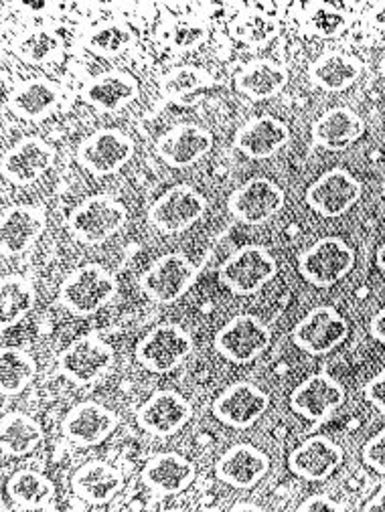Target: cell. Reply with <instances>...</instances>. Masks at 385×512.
<instances>
[{
    "instance_id": "cell-1",
    "label": "cell",
    "mask_w": 385,
    "mask_h": 512,
    "mask_svg": "<svg viewBox=\"0 0 385 512\" xmlns=\"http://www.w3.org/2000/svg\"><path fill=\"white\" fill-rule=\"evenodd\" d=\"M116 278L100 264L73 270L59 288V304L73 316H92L116 296Z\"/></svg>"
},
{
    "instance_id": "cell-2",
    "label": "cell",
    "mask_w": 385,
    "mask_h": 512,
    "mask_svg": "<svg viewBox=\"0 0 385 512\" xmlns=\"http://www.w3.org/2000/svg\"><path fill=\"white\" fill-rule=\"evenodd\" d=\"M278 274L274 255L262 245H244L234 251L219 268V282L236 296L260 292Z\"/></svg>"
},
{
    "instance_id": "cell-3",
    "label": "cell",
    "mask_w": 385,
    "mask_h": 512,
    "mask_svg": "<svg viewBox=\"0 0 385 512\" xmlns=\"http://www.w3.org/2000/svg\"><path fill=\"white\" fill-rule=\"evenodd\" d=\"M355 268V251L341 237H323L298 255V274L317 288H331Z\"/></svg>"
},
{
    "instance_id": "cell-4",
    "label": "cell",
    "mask_w": 385,
    "mask_h": 512,
    "mask_svg": "<svg viewBox=\"0 0 385 512\" xmlns=\"http://www.w3.org/2000/svg\"><path fill=\"white\" fill-rule=\"evenodd\" d=\"M126 221L128 211L120 201L108 195H94L71 211L67 225L80 243L100 245L120 233Z\"/></svg>"
},
{
    "instance_id": "cell-5",
    "label": "cell",
    "mask_w": 385,
    "mask_h": 512,
    "mask_svg": "<svg viewBox=\"0 0 385 512\" xmlns=\"http://www.w3.org/2000/svg\"><path fill=\"white\" fill-rule=\"evenodd\" d=\"M272 343L270 328L254 314H240L223 324L215 338V351L229 363L248 365L262 357Z\"/></svg>"
},
{
    "instance_id": "cell-6",
    "label": "cell",
    "mask_w": 385,
    "mask_h": 512,
    "mask_svg": "<svg viewBox=\"0 0 385 512\" xmlns=\"http://www.w3.org/2000/svg\"><path fill=\"white\" fill-rule=\"evenodd\" d=\"M193 353V338L179 324L154 326L136 345V361L150 373H171Z\"/></svg>"
},
{
    "instance_id": "cell-7",
    "label": "cell",
    "mask_w": 385,
    "mask_h": 512,
    "mask_svg": "<svg viewBox=\"0 0 385 512\" xmlns=\"http://www.w3.org/2000/svg\"><path fill=\"white\" fill-rule=\"evenodd\" d=\"M197 274V266L185 253H167L140 276L138 286L150 302L173 304L189 292Z\"/></svg>"
},
{
    "instance_id": "cell-8",
    "label": "cell",
    "mask_w": 385,
    "mask_h": 512,
    "mask_svg": "<svg viewBox=\"0 0 385 512\" xmlns=\"http://www.w3.org/2000/svg\"><path fill=\"white\" fill-rule=\"evenodd\" d=\"M114 365V349L98 334H86L61 351L57 359L59 373L75 385H92Z\"/></svg>"
},
{
    "instance_id": "cell-9",
    "label": "cell",
    "mask_w": 385,
    "mask_h": 512,
    "mask_svg": "<svg viewBox=\"0 0 385 512\" xmlns=\"http://www.w3.org/2000/svg\"><path fill=\"white\" fill-rule=\"evenodd\" d=\"M349 336V322L331 306L308 312L292 330L294 345L306 355L323 357L341 347Z\"/></svg>"
},
{
    "instance_id": "cell-10",
    "label": "cell",
    "mask_w": 385,
    "mask_h": 512,
    "mask_svg": "<svg viewBox=\"0 0 385 512\" xmlns=\"http://www.w3.org/2000/svg\"><path fill=\"white\" fill-rule=\"evenodd\" d=\"M207 213V199L189 185H175L148 209V223L167 235L183 233Z\"/></svg>"
},
{
    "instance_id": "cell-11",
    "label": "cell",
    "mask_w": 385,
    "mask_h": 512,
    "mask_svg": "<svg viewBox=\"0 0 385 512\" xmlns=\"http://www.w3.org/2000/svg\"><path fill=\"white\" fill-rule=\"evenodd\" d=\"M134 156V142L128 134L106 128L88 136L77 146L75 158L82 168L94 177H108L118 173Z\"/></svg>"
},
{
    "instance_id": "cell-12",
    "label": "cell",
    "mask_w": 385,
    "mask_h": 512,
    "mask_svg": "<svg viewBox=\"0 0 385 512\" xmlns=\"http://www.w3.org/2000/svg\"><path fill=\"white\" fill-rule=\"evenodd\" d=\"M191 403L173 389L152 393L136 411L138 428L150 436L169 438L181 432L191 421Z\"/></svg>"
},
{
    "instance_id": "cell-13",
    "label": "cell",
    "mask_w": 385,
    "mask_h": 512,
    "mask_svg": "<svg viewBox=\"0 0 385 512\" xmlns=\"http://www.w3.org/2000/svg\"><path fill=\"white\" fill-rule=\"evenodd\" d=\"M284 203L286 195L274 181L256 177L229 195L227 209L244 225H262L276 217Z\"/></svg>"
},
{
    "instance_id": "cell-14",
    "label": "cell",
    "mask_w": 385,
    "mask_h": 512,
    "mask_svg": "<svg viewBox=\"0 0 385 512\" xmlns=\"http://www.w3.org/2000/svg\"><path fill=\"white\" fill-rule=\"evenodd\" d=\"M270 407V397L264 393L258 385L240 381L229 385L215 401H213V415L219 423L227 425L234 430H246L252 428L256 421L262 419V415Z\"/></svg>"
},
{
    "instance_id": "cell-15",
    "label": "cell",
    "mask_w": 385,
    "mask_h": 512,
    "mask_svg": "<svg viewBox=\"0 0 385 512\" xmlns=\"http://www.w3.org/2000/svg\"><path fill=\"white\" fill-rule=\"evenodd\" d=\"M363 195L361 183L345 168H331L306 189V205L321 217L345 215Z\"/></svg>"
},
{
    "instance_id": "cell-16",
    "label": "cell",
    "mask_w": 385,
    "mask_h": 512,
    "mask_svg": "<svg viewBox=\"0 0 385 512\" xmlns=\"http://www.w3.org/2000/svg\"><path fill=\"white\" fill-rule=\"evenodd\" d=\"M118 428V415L98 401H84L69 409L61 421L63 436L77 448H94Z\"/></svg>"
},
{
    "instance_id": "cell-17",
    "label": "cell",
    "mask_w": 385,
    "mask_h": 512,
    "mask_svg": "<svg viewBox=\"0 0 385 512\" xmlns=\"http://www.w3.org/2000/svg\"><path fill=\"white\" fill-rule=\"evenodd\" d=\"M345 387L327 373H315L304 379L290 395V409L308 419L325 421L345 403Z\"/></svg>"
},
{
    "instance_id": "cell-18",
    "label": "cell",
    "mask_w": 385,
    "mask_h": 512,
    "mask_svg": "<svg viewBox=\"0 0 385 512\" xmlns=\"http://www.w3.org/2000/svg\"><path fill=\"white\" fill-rule=\"evenodd\" d=\"M55 156V148L47 140L23 138L3 156V177L17 187L31 185L55 164Z\"/></svg>"
},
{
    "instance_id": "cell-19",
    "label": "cell",
    "mask_w": 385,
    "mask_h": 512,
    "mask_svg": "<svg viewBox=\"0 0 385 512\" xmlns=\"http://www.w3.org/2000/svg\"><path fill=\"white\" fill-rule=\"evenodd\" d=\"M270 466L272 462L268 454H264L260 448L252 444H236L217 460L215 476L219 482L231 488L250 490L266 478Z\"/></svg>"
},
{
    "instance_id": "cell-20",
    "label": "cell",
    "mask_w": 385,
    "mask_h": 512,
    "mask_svg": "<svg viewBox=\"0 0 385 512\" xmlns=\"http://www.w3.org/2000/svg\"><path fill=\"white\" fill-rule=\"evenodd\" d=\"M154 148L169 166L187 168L211 152L213 134L197 124H179L165 132Z\"/></svg>"
},
{
    "instance_id": "cell-21",
    "label": "cell",
    "mask_w": 385,
    "mask_h": 512,
    "mask_svg": "<svg viewBox=\"0 0 385 512\" xmlns=\"http://www.w3.org/2000/svg\"><path fill=\"white\" fill-rule=\"evenodd\" d=\"M343 450L325 436H313L288 456V470L302 480H327L343 464Z\"/></svg>"
},
{
    "instance_id": "cell-22",
    "label": "cell",
    "mask_w": 385,
    "mask_h": 512,
    "mask_svg": "<svg viewBox=\"0 0 385 512\" xmlns=\"http://www.w3.org/2000/svg\"><path fill=\"white\" fill-rule=\"evenodd\" d=\"M65 90L59 83L47 77H35L21 81L11 92L9 108L11 112L29 122H39L49 118L63 104Z\"/></svg>"
},
{
    "instance_id": "cell-23",
    "label": "cell",
    "mask_w": 385,
    "mask_h": 512,
    "mask_svg": "<svg viewBox=\"0 0 385 512\" xmlns=\"http://www.w3.org/2000/svg\"><path fill=\"white\" fill-rule=\"evenodd\" d=\"M47 227V217L41 207L35 205H13L3 211L0 221V241L7 258L21 255L35 245Z\"/></svg>"
},
{
    "instance_id": "cell-24",
    "label": "cell",
    "mask_w": 385,
    "mask_h": 512,
    "mask_svg": "<svg viewBox=\"0 0 385 512\" xmlns=\"http://www.w3.org/2000/svg\"><path fill=\"white\" fill-rule=\"evenodd\" d=\"M195 476V464L175 452L152 456L140 472L142 484L159 496H175L185 492L193 484Z\"/></svg>"
},
{
    "instance_id": "cell-25",
    "label": "cell",
    "mask_w": 385,
    "mask_h": 512,
    "mask_svg": "<svg viewBox=\"0 0 385 512\" xmlns=\"http://www.w3.org/2000/svg\"><path fill=\"white\" fill-rule=\"evenodd\" d=\"M290 142L288 126L272 116L250 120L236 132L234 146L252 160H266L280 152Z\"/></svg>"
},
{
    "instance_id": "cell-26",
    "label": "cell",
    "mask_w": 385,
    "mask_h": 512,
    "mask_svg": "<svg viewBox=\"0 0 385 512\" xmlns=\"http://www.w3.org/2000/svg\"><path fill=\"white\" fill-rule=\"evenodd\" d=\"M124 488V474L102 460H92L77 468L71 476L73 494L90 504H106Z\"/></svg>"
},
{
    "instance_id": "cell-27",
    "label": "cell",
    "mask_w": 385,
    "mask_h": 512,
    "mask_svg": "<svg viewBox=\"0 0 385 512\" xmlns=\"http://www.w3.org/2000/svg\"><path fill=\"white\" fill-rule=\"evenodd\" d=\"M140 94V85L134 75L114 69L94 77L82 92V98L104 112H118L132 104Z\"/></svg>"
},
{
    "instance_id": "cell-28",
    "label": "cell",
    "mask_w": 385,
    "mask_h": 512,
    "mask_svg": "<svg viewBox=\"0 0 385 512\" xmlns=\"http://www.w3.org/2000/svg\"><path fill=\"white\" fill-rule=\"evenodd\" d=\"M365 134L363 118L349 108L325 112L311 130L313 144L325 150H345Z\"/></svg>"
},
{
    "instance_id": "cell-29",
    "label": "cell",
    "mask_w": 385,
    "mask_h": 512,
    "mask_svg": "<svg viewBox=\"0 0 385 512\" xmlns=\"http://www.w3.org/2000/svg\"><path fill=\"white\" fill-rule=\"evenodd\" d=\"M288 85V71L272 59L250 61L236 75V90L254 102L278 96Z\"/></svg>"
},
{
    "instance_id": "cell-30",
    "label": "cell",
    "mask_w": 385,
    "mask_h": 512,
    "mask_svg": "<svg viewBox=\"0 0 385 512\" xmlns=\"http://www.w3.org/2000/svg\"><path fill=\"white\" fill-rule=\"evenodd\" d=\"M363 75V63L361 59L341 53V51H329L321 55L311 69H308V77L317 85V88L325 92H345L353 83L359 81Z\"/></svg>"
},
{
    "instance_id": "cell-31",
    "label": "cell",
    "mask_w": 385,
    "mask_h": 512,
    "mask_svg": "<svg viewBox=\"0 0 385 512\" xmlns=\"http://www.w3.org/2000/svg\"><path fill=\"white\" fill-rule=\"evenodd\" d=\"M43 438L41 425L21 411L7 413L0 421V444H3L5 458L29 456L39 448Z\"/></svg>"
},
{
    "instance_id": "cell-32",
    "label": "cell",
    "mask_w": 385,
    "mask_h": 512,
    "mask_svg": "<svg viewBox=\"0 0 385 512\" xmlns=\"http://www.w3.org/2000/svg\"><path fill=\"white\" fill-rule=\"evenodd\" d=\"M9 498L25 510H51L55 484L37 470H19L7 482Z\"/></svg>"
},
{
    "instance_id": "cell-33",
    "label": "cell",
    "mask_w": 385,
    "mask_h": 512,
    "mask_svg": "<svg viewBox=\"0 0 385 512\" xmlns=\"http://www.w3.org/2000/svg\"><path fill=\"white\" fill-rule=\"evenodd\" d=\"M35 375V359L27 351L5 347L0 353V389L5 397L23 393L33 383Z\"/></svg>"
},
{
    "instance_id": "cell-34",
    "label": "cell",
    "mask_w": 385,
    "mask_h": 512,
    "mask_svg": "<svg viewBox=\"0 0 385 512\" xmlns=\"http://www.w3.org/2000/svg\"><path fill=\"white\" fill-rule=\"evenodd\" d=\"M35 288L23 276H5L0 282V306H3V330L19 324L35 306Z\"/></svg>"
},
{
    "instance_id": "cell-35",
    "label": "cell",
    "mask_w": 385,
    "mask_h": 512,
    "mask_svg": "<svg viewBox=\"0 0 385 512\" xmlns=\"http://www.w3.org/2000/svg\"><path fill=\"white\" fill-rule=\"evenodd\" d=\"M229 31H231V37L238 39L240 43H246L252 47H262L278 37L280 23L276 17H272L264 11L250 9L231 21Z\"/></svg>"
},
{
    "instance_id": "cell-36",
    "label": "cell",
    "mask_w": 385,
    "mask_h": 512,
    "mask_svg": "<svg viewBox=\"0 0 385 512\" xmlns=\"http://www.w3.org/2000/svg\"><path fill=\"white\" fill-rule=\"evenodd\" d=\"M211 85H215V79L209 71L195 65H181L161 79V94L169 102H183V98L211 88Z\"/></svg>"
},
{
    "instance_id": "cell-37",
    "label": "cell",
    "mask_w": 385,
    "mask_h": 512,
    "mask_svg": "<svg viewBox=\"0 0 385 512\" xmlns=\"http://www.w3.org/2000/svg\"><path fill=\"white\" fill-rule=\"evenodd\" d=\"M351 25V19L345 11L337 9L335 5L329 3H313L306 5L304 9V21L302 29L321 39H335L341 37Z\"/></svg>"
},
{
    "instance_id": "cell-38",
    "label": "cell",
    "mask_w": 385,
    "mask_h": 512,
    "mask_svg": "<svg viewBox=\"0 0 385 512\" xmlns=\"http://www.w3.org/2000/svg\"><path fill=\"white\" fill-rule=\"evenodd\" d=\"M13 51L29 65H43L63 51V41L49 29H31L17 37Z\"/></svg>"
},
{
    "instance_id": "cell-39",
    "label": "cell",
    "mask_w": 385,
    "mask_h": 512,
    "mask_svg": "<svg viewBox=\"0 0 385 512\" xmlns=\"http://www.w3.org/2000/svg\"><path fill=\"white\" fill-rule=\"evenodd\" d=\"M136 43L134 31L124 23H104L86 37V47L100 57H118Z\"/></svg>"
},
{
    "instance_id": "cell-40",
    "label": "cell",
    "mask_w": 385,
    "mask_h": 512,
    "mask_svg": "<svg viewBox=\"0 0 385 512\" xmlns=\"http://www.w3.org/2000/svg\"><path fill=\"white\" fill-rule=\"evenodd\" d=\"M209 39L207 23L199 19H183L171 25L167 33V41L177 51H193L201 47Z\"/></svg>"
},
{
    "instance_id": "cell-41",
    "label": "cell",
    "mask_w": 385,
    "mask_h": 512,
    "mask_svg": "<svg viewBox=\"0 0 385 512\" xmlns=\"http://www.w3.org/2000/svg\"><path fill=\"white\" fill-rule=\"evenodd\" d=\"M363 462L377 474L385 476V430L375 434L363 446Z\"/></svg>"
},
{
    "instance_id": "cell-42",
    "label": "cell",
    "mask_w": 385,
    "mask_h": 512,
    "mask_svg": "<svg viewBox=\"0 0 385 512\" xmlns=\"http://www.w3.org/2000/svg\"><path fill=\"white\" fill-rule=\"evenodd\" d=\"M365 399L381 413H385V369L379 371L363 389Z\"/></svg>"
},
{
    "instance_id": "cell-43",
    "label": "cell",
    "mask_w": 385,
    "mask_h": 512,
    "mask_svg": "<svg viewBox=\"0 0 385 512\" xmlns=\"http://www.w3.org/2000/svg\"><path fill=\"white\" fill-rule=\"evenodd\" d=\"M300 512H321V510H343V504L331 500L329 496L325 494H315L311 498H306L300 506H298Z\"/></svg>"
},
{
    "instance_id": "cell-44",
    "label": "cell",
    "mask_w": 385,
    "mask_h": 512,
    "mask_svg": "<svg viewBox=\"0 0 385 512\" xmlns=\"http://www.w3.org/2000/svg\"><path fill=\"white\" fill-rule=\"evenodd\" d=\"M369 334L385 347V306L371 318Z\"/></svg>"
},
{
    "instance_id": "cell-45",
    "label": "cell",
    "mask_w": 385,
    "mask_h": 512,
    "mask_svg": "<svg viewBox=\"0 0 385 512\" xmlns=\"http://www.w3.org/2000/svg\"><path fill=\"white\" fill-rule=\"evenodd\" d=\"M369 23L385 33V3H377L369 11Z\"/></svg>"
},
{
    "instance_id": "cell-46",
    "label": "cell",
    "mask_w": 385,
    "mask_h": 512,
    "mask_svg": "<svg viewBox=\"0 0 385 512\" xmlns=\"http://www.w3.org/2000/svg\"><path fill=\"white\" fill-rule=\"evenodd\" d=\"M363 510H385V488H381L365 506H363Z\"/></svg>"
},
{
    "instance_id": "cell-47",
    "label": "cell",
    "mask_w": 385,
    "mask_h": 512,
    "mask_svg": "<svg viewBox=\"0 0 385 512\" xmlns=\"http://www.w3.org/2000/svg\"><path fill=\"white\" fill-rule=\"evenodd\" d=\"M375 264H377V268L385 274V243L377 249V255H375Z\"/></svg>"
},
{
    "instance_id": "cell-48",
    "label": "cell",
    "mask_w": 385,
    "mask_h": 512,
    "mask_svg": "<svg viewBox=\"0 0 385 512\" xmlns=\"http://www.w3.org/2000/svg\"><path fill=\"white\" fill-rule=\"evenodd\" d=\"M234 510H260V506L258 504H246V502H240V504H236L234 506Z\"/></svg>"
},
{
    "instance_id": "cell-49",
    "label": "cell",
    "mask_w": 385,
    "mask_h": 512,
    "mask_svg": "<svg viewBox=\"0 0 385 512\" xmlns=\"http://www.w3.org/2000/svg\"><path fill=\"white\" fill-rule=\"evenodd\" d=\"M379 71H381V75L385 77V57L381 59V63H379Z\"/></svg>"
},
{
    "instance_id": "cell-50",
    "label": "cell",
    "mask_w": 385,
    "mask_h": 512,
    "mask_svg": "<svg viewBox=\"0 0 385 512\" xmlns=\"http://www.w3.org/2000/svg\"><path fill=\"white\" fill-rule=\"evenodd\" d=\"M381 195H383V199H385V181H383V185H381Z\"/></svg>"
}]
</instances>
